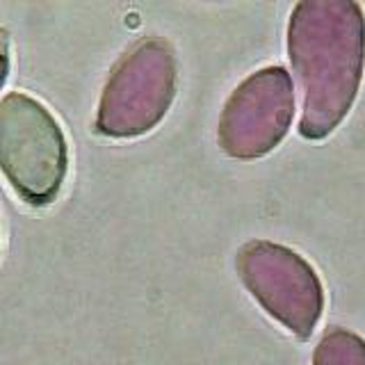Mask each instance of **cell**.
Instances as JSON below:
<instances>
[{
  "label": "cell",
  "mask_w": 365,
  "mask_h": 365,
  "mask_svg": "<svg viewBox=\"0 0 365 365\" xmlns=\"http://www.w3.org/2000/svg\"><path fill=\"white\" fill-rule=\"evenodd\" d=\"M290 60L304 89L302 135L322 140L345 119L365 64V19L356 3H302L288 30Z\"/></svg>",
  "instance_id": "obj_1"
},
{
  "label": "cell",
  "mask_w": 365,
  "mask_h": 365,
  "mask_svg": "<svg viewBox=\"0 0 365 365\" xmlns=\"http://www.w3.org/2000/svg\"><path fill=\"white\" fill-rule=\"evenodd\" d=\"M66 142L60 123L26 94L0 101V171L21 199L51 203L66 174Z\"/></svg>",
  "instance_id": "obj_2"
},
{
  "label": "cell",
  "mask_w": 365,
  "mask_h": 365,
  "mask_svg": "<svg viewBox=\"0 0 365 365\" xmlns=\"http://www.w3.org/2000/svg\"><path fill=\"white\" fill-rule=\"evenodd\" d=\"M176 89L174 53L160 39H148L114 68L101 101L98 128L108 135H140L165 117Z\"/></svg>",
  "instance_id": "obj_3"
},
{
  "label": "cell",
  "mask_w": 365,
  "mask_h": 365,
  "mask_svg": "<svg viewBox=\"0 0 365 365\" xmlns=\"http://www.w3.org/2000/svg\"><path fill=\"white\" fill-rule=\"evenodd\" d=\"M294 112L290 76L279 66L256 71L226 101L220 146L233 158H260L288 133Z\"/></svg>",
  "instance_id": "obj_4"
},
{
  "label": "cell",
  "mask_w": 365,
  "mask_h": 365,
  "mask_svg": "<svg viewBox=\"0 0 365 365\" xmlns=\"http://www.w3.org/2000/svg\"><path fill=\"white\" fill-rule=\"evenodd\" d=\"M237 272L272 315L299 336L311 334L322 306V290L306 260L285 247L256 240L240 249Z\"/></svg>",
  "instance_id": "obj_5"
},
{
  "label": "cell",
  "mask_w": 365,
  "mask_h": 365,
  "mask_svg": "<svg viewBox=\"0 0 365 365\" xmlns=\"http://www.w3.org/2000/svg\"><path fill=\"white\" fill-rule=\"evenodd\" d=\"M317 365H365V345L354 336L334 334L317 349Z\"/></svg>",
  "instance_id": "obj_6"
},
{
  "label": "cell",
  "mask_w": 365,
  "mask_h": 365,
  "mask_svg": "<svg viewBox=\"0 0 365 365\" xmlns=\"http://www.w3.org/2000/svg\"><path fill=\"white\" fill-rule=\"evenodd\" d=\"M7 66H9V57H7V32L0 30V87H3V83H5Z\"/></svg>",
  "instance_id": "obj_7"
}]
</instances>
